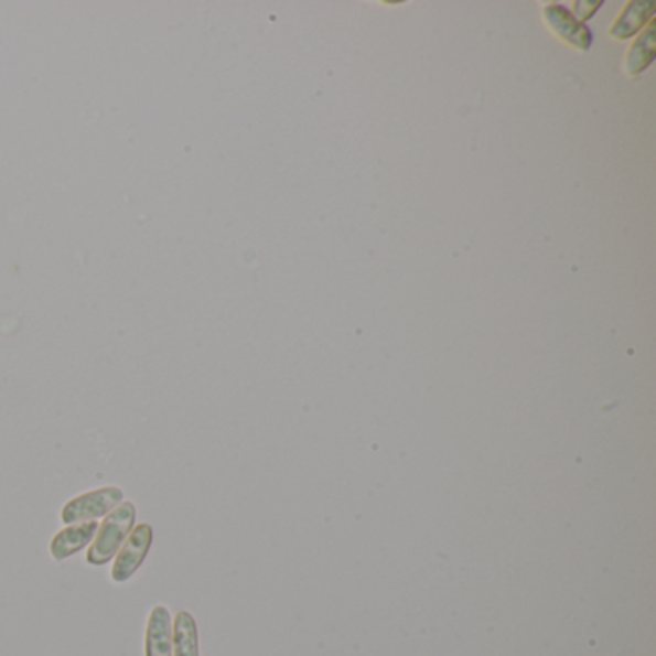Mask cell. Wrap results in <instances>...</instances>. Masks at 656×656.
I'll list each match as a JSON object with an SVG mask.
<instances>
[{
    "instance_id": "1",
    "label": "cell",
    "mask_w": 656,
    "mask_h": 656,
    "mask_svg": "<svg viewBox=\"0 0 656 656\" xmlns=\"http://www.w3.org/2000/svg\"><path fill=\"white\" fill-rule=\"evenodd\" d=\"M136 505L129 501L120 503L112 513L105 516V521L98 526L97 536L89 545L87 562L92 566L108 564L128 539L129 531L136 526Z\"/></svg>"
},
{
    "instance_id": "2",
    "label": "cell",
    "mask_w": 656,
    "mask_h": 656,
    "mask_svg": "<svg viewBox=\"0 0 656 656\" xmlns=\"http://www.w3.org/2000/svg\"><path fill=\"white\" fill-rule=\"evenodd\" d=\"M120 503H123V491L120 487H114V485L100 487L66 503L62 508L61 520L66 526L82 524V521H97L98 518H105L112 513Z\"/></svg>"
},
{
    "instance_id": "3",
    "label": "cell",
    "mask_w": 656,
    "mask_h": 656,
    "mask_svg": "<svg viewBox=\"0 0 656 656\" xmlns=\"http://www.w3.org/2000/svg\"><path fill=\"white\" fill-rule=\"evenodd\" d=\"M152 539H154V531L149 524L133 526L128 539L121 545L120 551L114 557L112 570H110L112 581L126 583L133 578V573L143 566L147 555L151 551Z\"/></svg>"
},
{
    "instance_id": "4",
    "label": "cell",
    "mask_w": 656,
    "mask_h": 656,
    "mask_svg": "<svg viewBox=\"0 0 656 656\" xmlns=\"http://www.w3.org/2000/svg\"><path fill=\"white\" fill-rule=\"evenodd\" d=\"M144 656H172V614L157 604L147 620Z\"/></svg>"
},
{
    "instance_id": "5",
    "label": "cell",
    "mask_w": 656,
    "mask_h": 656,
    "mask_svg": "<svg viewBox=\"0 0 656 656\" xmlns=\"http://www.w3.org/2000/svg\"><path fill=\"white\" fill-rule=\"evenodd\" d=\"M97 521H82V524H72L68 528L62 529L51 541V555L54 560H66L74 557L77 552L92 545L97 536Z\"/></svg>"
},
{
    "instance_id": "6",
    "label": "cell",
    "mask_w": 656,
    "mask_h": 656,
    "mask_svg": "<svg viewBox=\"0 0 656 656\" xmlns=\"http://www.w3.org/2000/svg\"><path fill=\"white\" fill-rule=\"evenodd\" d=\"M545 20L559 37L568 41L570 45L578 46L581 51H585L593 43V35L589 28H585L583 23L576 22L570 12L559 4H549L545 8Z\"/></svg>"
},
{
    "instance_id": "7",
    "label": "cell",
    "mask_w": 656,
    "mask_h": 656,
    "mask_svg": "<svg viewBox=\"0 0 656 656\" xmlns=\"http://www.w3.org/2000/svg\"><path fill=\"white\" fill-rule=\"evenodd\" d=\"M172 656H201L198 627L191 612H178L172 622Z\"/></svg>"
},
{
    "instance_id": "8",
    "label": "cell",
    "mask_w": 656,
    "mask_h": 656,
    "mask_svg": "<svg viewBox=\"0 0 656 656\" xmlns=\"http://www.w3.org/2000/svg\"><path fill=\"white\" fill-rule=\"evenodd\" d=\"M653 12H655L653 2H632V4H627L626 10L620 15L619 22L612 28V37H632L634 33L642 30L643 23L649 22Z\"/></svg>"
},
{
    "instance_id": "9",
    "label": "cell",
    "mask_w": 656,
    "mask_h": 656,
    "mask_svg": "<svg viewBox=\"0 0 656 656\" xmlns=\"http://www.w3.org/2000/svg\"><path fill=\"white\" fill-rule=\"evenodd\" d=\"M655 58V28L650 25L647 33H643L642 37L635 41V45L630 51L627 56L626 69L630 74H639L643 69L649 66Z\"/></svg>"
}]
</instances>
